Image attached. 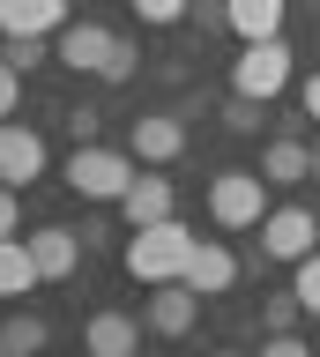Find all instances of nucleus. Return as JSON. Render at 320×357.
<instances>
[{
	"instance_id": "cd10ccee",
	"label": "nucleus",
	"mask_w": 320,
	"mask_h": 357,
	"mask_svg": "<svg viewBox=\"0 0 320 357\" xmlns=\"http://www.w3.org/2000/svg\"><path fill=\"white\" fill-rule=\"evenodd\" d=\"M298 105H305V119H320V75H305V82H298Z\"/></svg>"
},
{
	"instance_id": "4468645a",
	"label": "nucleus",
	"mask_w": 320,
	"mask_h": 357,
	"mask_svg": "<svg viewBox=\"0 0 320 357\" xmlns=\"http://www.w3.org/2000/svg\"><path fill=\"white\" fill-rule=\"evenodd\" d=\"M283 8H291V0H224V22H231V38H238V45L283 38Z\"/></svg>"
},
{
	"instance_id": "7ed1b4c3",
	"label": "nucleus",
	"mask_w": 320,
	"mask_h": 357,
	"mask_svg": "<svg viewBox=\"0 0 320 357\" xmlns=\"http://www.w3.org/2000/svg\"><path fill=\"white\" fill-rule=\"evenodd\" d=\"M208 216L224 223V231H261V216H268V178L261 172H216L208 178Z\"/></svg>"
},
{
	"instance_id": "a211bd4d",
	"label": "nucleus",
	"mask_w": 320,
	"mask_h": 357,
	"mask_svg": "<svg viewBox=\"0 0 320 357\" xmlns=\"http://www.w3.org/2000/svg\"><path fill=\"white\" fill-rule=\"evenodd\" d=\"M52 342V328L38 320V312H15V320H0V350L8 357H30V350H45Z\"/></svg>"
},
{
	"instance_id": "9b49d317",
	"label": "nucleus",
	"mask_w": 320,
	"mask_h": 357,
	"mask_svg": "<svg viewBox=\"0 0 320 357\" xmlns=\"http://www.w3.org/2000/svg\"><path fill=\"white\" fill-rule=\"evenodd\" d=\"M30 261H38L45 283H60V275H75V261H82V238H75L68 223H38V231H30Z\"/></svg>"
},
{
	"instance_id": "aec40b11",
	"label": "nucleus",
	"mask_w": 320,
	"mask_h": 357,
	"mask_svg": "<svg viewBox=\"0 0 320 357\" xmlns=\"http://www.w3.org/2000/svg\"><path fill=\"white\" fill-rule=\"evenodd\" d=\"M224 127H231V134H253V127H261V97H238V89H231V105H224Z\"/></svg>"
},
{
	"instance_id": "9d476101",
	"label": "nucleus",
	"mask_w": 320,
	"mask_h": 357,
	"mask_svg": "<svg viewBox=\"0 0 320 357\" xmlns=\"http://www.w3.org/2000/svg\"><path fill=\"white\" fill-rule=\"evenodd\" d=\"M68 30V0H0V38H52Z\"/></svg>"
},
{
	"instance_id": "5701e85b",
	"label": "nucleus",
	"mask_w": 320,
	"mask_h": 357,
	"mask_svg": "<svg viewBox=\"0 0 320 357\" xmlns=\"http://www.w3.org/2000/svg\"><path fill=\"white\" fill-rule=\"evenodd\" d=\"M127 8H135L142 22H157V30H164V22H179V15H186V0H127Z\"/></svg>"
},
{
	"instance_id": "6e6552de",
	"label": "nucleus",
	"mask_w": 320,
	"mask_h": 357,
	"mask_svg": "<svg viewBox=\"0 0 320 357\" xmlns=\"http://www.w3.org/2000/svg\"><path fill=\"white\" fill-rule=\"evenodd\" d=\"M127 149H135L142 164H179L186 156V127L172 119V112H142L135 127H127Z\"/></svg>"
},
{
	"instance_id": "a878e982",
	"label": "nucleus",
	"mask_w": 320,
	"mask_h": 357,
	"mask_svg": "<svg viewBox=\"0 0 320 357\" xmlns=\"http://www.w3.org/2000/svg\"><path fill=\"white\" fill-rule=\"evenodd\" d=\"M23 231V186H0V238Z\"/></svg>"
},
{
	"instance_id": "f3484780",
	"label": "nucleus",
	"mask_w": 320,
	"mask_h": 357,
	"mask_svg": "<svg viewBox=\"0 0 320 357\" xmlns=\"http://www.w3.org/2000/svg\"><path fill=\"white\" fill-rule=\"evenodd\" d=\"M261 178H268V186L313 178V142H268V149H261Z\"/></svg>"
},
{
	"instance_id": "39448f33",
	"label": "nucleus",
	"mask_w": 320,
	"mask_h": 357,
	"mask_svg": "<svg viewBox=\"0 0 320 357\" xmlns=\"http://www.w3.org/2000/svg\"><path fill=\"white\" fill-rule=\"evenodd\" d=\"M313 245H320V216L313 208H268V216H261V253H268V261L298 268Z\"/></svg>"
},
{
	"instance_id": "b1692460",
	"label": "nucleus",
	"mask_w": 320,
	"mask_h": 357,
	"mask_svg": "<svg viewBox=\"0 0 320 357\" xmlns=\"http://www.w3.org/2000/svg\"><path fill=\"white\" fill-rule=\"evenodd\" d=\"M8 60H15V67L30 75V67H45L52 52H45V38H8Z\"/></svg>"
},
{
	"instance_id": "0eeeda50",
	"label": "nucleus",
	"mask_w": 320,
	"mask_h": 357,
	"mask_svg": "<svg viewBox=\"0 0 320 357\" xmlns=\"http://www.w3.org/2000/svg\"><path fill=\"white\" fill-rule=\"evenodd\" d=\"M142 320H149V335H186L194 320H201V290L186 283H149V305H142Z\"/></svg>"
},
{
	"instance_id": "f8f14e48",
	"label": "nucleus",
	"mask_w": 320,
	"mask_h": 357,
	"mask_svg": "<svg viewBox=\"0 0 320 357\" xmlns=\"http://www.w3.org/2000/svg\"><path fill=\"white\" fill-rule=\"evenodd\" d=\"M186 283L201 290V298H224V290L238 283V253H231L224 238H201V245H194V261H186Z\"/></svg>"
},
{
	"instance_id": "f03ea898",
	"label": "nucleus",
	"mask_w": 320,
	"mask_h": 357,
	"mask_svg": "<svg viewBox=\"0 0 320 357\" xmlns=\"http://www.w3.org/2000/svg\"><path fill=\"white\" fill-rule=\"evenodd\" d=\"M135 164H142L135 149H97V142H75V156H68V186H75L82 201H112V208H119V194L142 178Z\"/></svg>"
},
{
	"instance_id": "1a4fd4ad",
	"label": "nucleus",
	"mask_w": 320,
	"mask_h": 357,
	"mask_svg": "<svg viewBox=\"0 0 320 357\" xmlns=\"http://www.w3.org/2000/svg\"><path fill=\"white\" fill-rule=\"evenodd\" d=\"M112 30H105V22H68V30H60V52H52V60L60 67H75V75H105V60H112Z\"/></svg>"
},
{
	"instance_id": "dca6fc26",
	"label": "nucleus",
	"mask_w": 320,
	"mask_h": 357,
	"mask_svg": "<svg viewBox=\"0 0 320 357\" xmlns=\"http://www.w3.org/2000/svg\"><path fill=\"white\" fill-rule=\"evenodd\" d=\"M172 208H179V201H172V178H135V186L119 194V216L127 223H164Z\"/></svg>"
},
{
	"instance_id": "2eb2a0df",
	"label": "nucleus",
	"mask_w": 320,
	"mask_h": 357,
	"mask_svg": "<svg viewBox=\"0 0 320 357\" xmlns=\"http://www.w3.org/2000/svg\"><path fill=\"white\" fill-rule=\"evenodd\" d=\"M38 283H45V275H38V261H30V238L8 231V238H0V298H30Z\"/></svg>"
},
{
	"instance_id": "412c9836",
	"label": "nucleus",
	"mask_w": 320,
	"mask_h": 357,
	"mask_svg": "<svg viewBox=\"0 0 320 357\" xmlns=\"http://www.w3.org/2000/svg\"><path fill=\"white\" fill-rule=\"evenodd\" d=\"M15 105H23V67L0 52V119H15Z\"/></svg>"
},
{
	"instance_id": "ddd939ff",
	"label": "nucleus",
	"mask_w": 320,
	"mask_h": 357,
	"mask_svg": "<svg viewBox=\"0 0 320 357\" xmlns=\"http://www.w3.org/2000/svg\"><path fill=\"white\" fill-rule=\"evenodd\" d=\"M142 328H149V320H135V312H97L90 328H82V350L90 357H135Z\"/></svg>"
},
{
	"instance_id": "4be33fe9",
	"label": "nucleus",
	"mask_w": 320,
	"mask_h": 357,
	"mask_svg": "<svg viewBox=\"0 0 320 357\" xmlns=\"http://www.w3.org/2000/svg\"><path fill=\"white\" fill-rule=\"evenodd\" d=\"M298 290H283V298H268V305H261V328H298Z\"/></svg>"
},
{
	"instance_id": "f257e3e1",
	"label": "nucleus",
	"mask_w": 320,
	"mask_h": 357,
	"mask_svg": "<svg viewBox=\"0 0 320 357\" xmlns=\"http://www.w3.org/2000/svg\"><path fill=\"white\" fill-rule=\"evenodd\" d=\"M194 231H186L179 216H164V223H135V238H127V275L135 283H179L186 261H194Z\"/></svg>"
},
{
	"instance_id": "c85d7f7f",
	"label": "nucleus",
	"mask_w": 320,
	"mask_h": 357,
	"mask_svg": "<svg viewBox=\"0 0 320 357\" xmlns=\"http://www.w3.org/2000/svg\"><path fill=\"white\" fill-rule=\"evenodd\" d=\"M313 178H320V142H313Z\"/></svg>"
},
{
	"instance_id": "423d86ee",
	"label": "nucleus",
	"mask_w": 320,
	"mask_h": 357,
	"mask_svg": "<svg viewBox=\"0 0 320 357\" xmlns=\"http://www.w3.org/2000/svg\"><path fill=\"white\" fill-rule=\"evenodd\" d=\"M38 178H45V134L0 119V186H38Z\"/></svg>"
},
{
	"instance_id": "bb28decb",
	"label": "nucleus",
	"mask_w": 320,
	"mask_h": 357,
	"mask_svg": "<svg viewBox=\"0 0 320 357\" xmlns=\"http://www.w3.org/2000/svg\"><path fill=\"white\" fill-rule=\"evenodd\" d=\"M68 134H75V142H97V112L75 105V112H68Z\"/></svg>"
},
{
	"instance_id": "6ab92c4d",
	"label": "nucleus",
	"mask_w": 320,
	"mask_h": 357,
	"mask_svg": "<svg viewBox=\"0 0 320 357\" xmlns=\"http://www.w3.org/2000/svg\"><path fill=\"white\" fill-rule=\"evenodd\" d=\"M298 305H305V312H313V320H320V245H313V253H305V261H298Z\"/></svg>"
},
{
	"instance_id": "393cba45",
	"label": "nucleus",
	"mask_w": 320,
	"mask_h": 357,
	"mask_svg": "<svg viewBox=\"0 0 320 357\" xmlns=\"http://www.w3.org/2000/svg\"><path fill=\"white\" fill-rule=\"evenodd\" d=\"M135 60H142V52H135L127 38H119V45H112V60H105V75H97V82H127V75H135Z\"/></svg>"
},
{
	"instance_id": "20e7f679",
	"label": "nucleus",
	"mask_w": 320,
	"mask_h": 357,
	"mask_svg": "<svg viewBox=\"0 0 320 357\" xmlns=\"http://www.w3.org/2000/svg\"><path fill=\"white\" fill-rule=\"evenodd\" d=\"M231 89L238 97H283L291 89V45L283 38H253V45H238V60H231Z\"/></svg>"
},
{
	"instance_id": "c756f323",
	"label": "nucleus",
	"mask_w": 320,
	"mask_h": 357,
	"mask_svg": "<svg viewBox=\"0 0 320 357\" xmlns=\"http://www.w3.org/2000/svg\"><path fill=\"white\" fill-rule=\"evenodd\" d=\"M0 357H8V350H0Z\"/></svg>"
}]
</instances>
